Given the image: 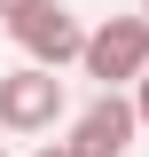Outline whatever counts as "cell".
I'll return each mask as SVG.
<instances>
[{"instance_id": "3957f363", "label": "cell", "mask_w": 149, "mask_h": 157, "mask_svg": "<svg viewBox=\"0 0 149 157\" xmlns=\"http://www.w3.org/2000/svg\"><path fill=\"white\" fill-rule=\"evenodd\" d=\"M63 110H71L63 71H39V63L0 71V134H55Z\"/></svg>"}, {"instance_id": "9c48e42d", "label": "cell", "mask_w": 149, "mask_h": 157, "mask_svg": "<svg viewBox=\"0 0 149 157\" xmlns=\"http://www.w3.org/2000/svg\"><path fill=\"white\" fill-rule=\"evenodd\" d=\"M0 157H8V149H0Z\"/></svg>"}, {"instance_id": "5b68a950", "label": "cell", "mask_w": 149, "mask_h": 157, "mask_svg": "<svg viewBox=\"0 0 149 157\" xmlns=\"http://www.w3.org/2000/svg\"><path fill=\"white\" fill-rule=\"evenodd\" d=\"M126 102H133V118H141V126H149V71L133 78V94H126Z\"/></svg>"}, {"instance_id": "8992f818", "label": "cell", "mask_w": 149, "mask_h": 157, "mask_svg": "<svg viewBox=\"0 0 149 157\" xmlns=\"http://www.w3.org/2000/svg\"><path fill=\"white\" fill-rule=\"evenodd\" d=\"M32 157H71V149H63V141H39V149H32Z\"/></svg>"}, {"instance_id": "277c9868", "label": "cell", "mask_w": 149, "mask_h": 157, "mask_svg": "<svg viewBox=\"0 0 149 157\" xmlns=\"http://www.w3.org/2000/svg\"><path fill=\"white\" fill-rule=\"evenodd\" d=\"M133 134H141L133 102H126V94H94L86 110L71 118V141H63V149H71V157H126Z\"/></svg>"}, {"instance_id": "52a82bcc", "label": "cell", "mask_w": 149, "mask_h": 157, "mask_svg": "<svg viewBox=\"0 0 149 157\" xmlns=\"http://www.w3.org/2000/svg\"><path fill=\"white\" fill-rule=\"evenodd\" d=\"M16 8H24V0H0V16H16Z\"/></svg>"}, {"instance_id": "7a4b0ae2", "label": "cell", "mask_w": 149, "mask_h": 157, "mask_svg": "<svg viewBox=\"0 0 149 157\" xmlns=\"http://www.w3.org/2000/svg\"><path fill=\"white\" fill-rule=\"evenodd\" d=\"M0 32L24 47V63H39V71H71V63H78V39H86V24H78L63 0H24L16 16H0Z\"/></svg>"}, {"instance_id": "6da1fadb", "label": "cell", "mask_w": 149, "mask_h": 157, "mask_svg": "<svg viewBox=\"0 0 149 157\" xmlns=\"http://www.w3.org/2000/svg\"><path fill=\"white\" fill-rule=\"evenodd\" d=\"M78 71L102 78V94H126L133 78L149 71V24L141 16H102L86 39H78Z\"/></svg>"}, {"instance_id": "ba28073f", "label": "cell", "mask_w": 149, "mask_h": 157, "mask_svg": "<svg viewBox=\"0 0 149 157\" xmlns=\"http://www.w3.org/2000/svg\"><path fill=\"white\" fill-rule=\"evenodd\" d=\"M141 24H149V0H141Z\"/></svg>"}]
</instances>
